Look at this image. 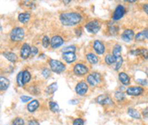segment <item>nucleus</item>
<instances>
[{
  "label": "nucleus",
  "mask_w": 148,
  "mask_h": 125,
  "mask_svg": "<svg viewBox=\"0 0 148 125\" xmlns=\"http://www.w3.org/2000/svg\"><path fill=\"white\" fill-rule=\"evenodd\" d=\"M140 56H143V58L145 59H148V51L146 49H140Z\"/></svg>",
  "instance_id": "nucleus-35"
},
{
  "label": "nucleus",
  "mask_w": 148,
  "mask_h": 125,
  "mask_svg": "<svg viewBox=\"0 0 148 125\" xmlns=\"http://www.w3.org/2000/svg\"><path fill=\"white\" fill-rule=\"evenodd\" d=\"M133 37H134V32L130 29H127L122 34V40L126 41V42H129V41H131Z\"/></svg>",
  "instance_id": "nucleus-12"
},
{
  "label": "nucleus",
  "mask_w": 148,
  "mask_h": 125,
  "mask_svg": "<svg viewBox=\"0 0 148 125\" xmlns=\"http://www.w3.org/2000/svg\"><path fill=\"white\" fill-rule=\"evenodd\" d=\"M97 102L99 104L101 105H112L113 102H112V99L111 98L107 96V95H99V97L97 98Z\"/></svg>",
  "instance_id": "nucleus-13"
},
{
  "label": "nucleus",
  "mask_w": 148,
  "mask_h": 125,
  "mask_svg": "<svg viewBox=\"0 0 148 125\" xmlns=\"http://www.w3.org/2000/svg\"><path fill=\"white\" fill-rule=\"evenodd\" d=\"M49 107H50V109L52 112L56 113L58 112L59 110V107L58 104L56 102H53V101H51L49 103Z\"/></svg>",
  "instance_id": "nucleus-26"
},
{
  "label": "nucleus",
  "mask_w": 148,
  "mask_h": 125,
  "mask_svg": "<svg viewBox=\"0 0 148 125\" xmlns=\"http://www.w3.org/2000/svg\"><path fill=\"white\" fill-rule=\"evenodd\" d=\"M118 78L122 84L128 85L130 84V77L125 73H120L118 74Z\"/></svg>",
  "instance_id": "nucleus-18"
},
{
  "label": "nucleus",
  "mask_w": 148,
  "mask_h": 125,
  "mask_svg": "<svg viewBox=\"0 0 148 125\" xmlns=\"http://www.w3.org/2000/svg\"><path fill=\"white\" fill-rule=\"evenodd\" d=\"M136 39L137 41H142V40L145 39V36H144L143 32H141V33H139L138 34H136Z\"/></svg>",
  "instance_id": "nucleus-36"
},
{
  "label": "nucleus",
  "mask_w": 148,
  "mask_h": 125,
  "mask_svg": "<svg viewBox=\"0 0 148 125\" xmlns=\"http://www.w3.org/2000/svg\"><path fill=\"white\" fill-rule=\"evenodd\" d=\"M28 125H39V123L36 120H31V121H29Z\"/></svg>",
  "instance_id": "nucleus-41"
},
{
  "label": "nucleus",
  "mask_w": 148,
  "mask_h": 125,
  "mask_svg": "<svg viewBox=\"0 0 148 125\" xmlns=\"http://www.w3.org/2000/svg\"><path fill=\"white\" fill-rule=\"evenodd\" d=\"M143 8H144V11L145 12H146L148 14V4H145L144 5V7H143Z\"/></svg>",
  "instance_id": "nucleus-43"
},
{
  "label": "nucleus",
  "mask_w": 148,
  "mask_h": 125,
  "mask_svg": "<svg viewBox=\"0 0 148 125\" xmlns=\"http://www.w3.org/2000/svg\"><path fill=\"white\" fill-rule=\"evenodd\" d=\"M56 90H57V84L56 83H53L47 88L46 92L48 94H53L56 91Z\"/></svg>",
  "instance_id": "nucleus-24"
},
{
  "label": "nucleus",
  "mask_w": 148,
  "mask_h": 125,
  "mask_svg": "<svg viewBox=\"0 0 148 125\" xmlns=\"http://www.w3.org/2000/svg\"><path fill=\"white\" fill-rule=\"evenodd\" d=\"M87 59L88 62H90V64H95L99 62L97 56L96 55H94L93 53H88L87 55Z\"/></svg>",
  "instance_id": "nucleus-23"
},
{
  "label": "nucleus",
  "mask_w": 148,
  "mask_h": 125,
  "mask_svg": "<svg viewBox=\"0 0 148 125\" xmlns=\"http://www.w3.org/2000/svg\"><path fill=\"white\" fill-rule=\"evenodd\" d=\"M76 51L75 46H73V45H70V46H68V47H65L62 49V51L63 53H74Z\"/></svg>",
  "instance_id": "nucleus-29"
},
{
  "label": "nucleus",
  "mask_w": 148,
  "mask_h": 125,
  "mask_svg": "<svg viewBox=\"0 0 148 125\" xmlns=\"http://www.w3.org/2000/svg\"><path fill=\"white\" fill-rule=\"evenodd\" d=\"M30 54H31V48H30V47L28 44H24L22 49H21V57L24 59H26Z\"/></svg>",
  "instance_id": "nucleus-11"
},
{
  "label": "nucleus",
  "mask_w": 148,
  "mask_h": 125,
  "mask_svg": "<svg viewBox=\"0 0 148 125\" xmlns=\"http://www.w3.org/2000/svg\"><path fill=\"white\" fill-rule=\"evenodd\" d=\"M39 103L37 100H33L32 101H30V103H29L28 105V110L30 113L34 112L36 109L39 107Z\"/></svg>",
  "instance_id": "nucleus-17"
},
{
  "label": "nucleus",
  "mask_w": 148,
  "mask_h": 125,
  "mask_svg": "<svg viewBox=\"0 0 148 125\" xmlns=\"http://www.w3.org/2000/svg\"><path fill=\"white\" fill-rule=\"evenodd\" d=\"M30 14L28 13H20L19 15V22H21L22 23H27L30 19Z\"/></svg>",
  "instance_id": "nucleus-21"
},
{
  "label": "nucleus",
  "mask_w": 148,
  "mask_h": 125,
  "mask_svg": "<svg viewBox=\"0 0 148 125\" xmlns=\"http://www.w3.org/2000/svg\"><path fill=\"white\" fill-rule=\"evenodd\" d=\"M87 30L90 34H97L98 32L99 31L101 25H100L99 22L98 21H92L88 22L87 24L85 25Z\"/></svg>",
  "instance_id": "nucleus-4"
},
{
  "label": "nucleus",
  "mask_w": 148,
  "mask_h": 125,
  "mask_svg": "<svg viewBox=\"0 0 148 125\" xmlns=\"http://www.w3.org/2000/svg\"><path fill=\"white\" fill-rule=\"evenodd\" d=\"M62 57H63L64 61L66 62H68V63H72L76 59L75 53H62Z\"/></svg>",
  "instance_id": "nucleus-15"
},
{
  "label": "nucleus",
  "mask_w": 148,
  "mask_h": 125,
  "mask_svg": "<svg viewBox=\"0 0 148 125\" xmlns=\"http://www.w3.org/2000/svg\"><path fill=\"white\" fill-rule=\"evenodd\" d=\"M3 56L5 57L8 60H9L10 62H15L17 60V56L15 53L11 52H4L3 53Z\"/></svg>",
  "instance_id": "nucleus-19"
},
{
  "label": "nucleus",
  "mask_w": 148,
  "mask_h": 125,
  "mask_svg": "<svg viewBox=\"0 0 148 125\" xmlns=\"http://www.w3.org/2000/svg\"><path fill=\"white\" fill-rule=\"evenodd\" d=\"M38 52H39V51H38L37 47H31V56H36V55L38 53Z\"/></svg>",
  "instance_id": "nucleus-40"
},
{
  "label": "nucleus",
  "mask_w": 148,
  "mask_h": 125,
  "mask_svg": "<svg viewBox=\"0 0 148 125\" xmlns=\"http://www.w3.org/2000/svg\"><path fill=\"white\" fill-rule=\"evenodd\" d=\"M64 43V41H63V39L59 36H55L51 39V45L53 48H58L60 46H62Z\"/></svg>",
  "instance_id": "nucleus-9"
},
{
  "label": "nucleus",
  "mask_w": 148,
  "mask_h": 125,
  "mask_svg": "<svg viewBox=\"0 0 148 125\" xmlns=\"http://www.w3.org/2000/svg\"><path fill=\"white\" fill-rule=\"evenodd\" d=\"M105 62L109 64V65H111V64H112L113 63L116 62V58H115V56L113 55H107L105 57Z\"/></svg>",
  "instance_id": "nucleus-25"
},
{
  "label": "nucleus",
  "mask_w": 148,
  "mask_h": 125,
  "mask_svg": "<svg viewBox=\"0 0 148 125\" xmlns=\"http://www.w3.org/2000/svg\"><path fill=\"white\" fill-rule=\"evenodd\" d=\"M136 82L137 83H139V84H141L143 86H145V85L147 84V81L145 80V79H141V78H140V79H137Z\"/></svg>",
  "instance_id": "nucleus-39"
},
{
  "label": "nucleus",
  "mask_w": 148,
  "mask_h": 125,
  "mask_svg": "<svg viewBox=\"0 0 148 125\" xmlns=\"http://www.w3.org/2000/svg\"><path fill=\"white\" fill-rule=\"evenodd\" d=\"M144 92V89L140 87H130L127 90V93L130 95H134L137 96L142 93Z\"/></svg>",
  "instance_id": "nucleus-10"
},
{
  "label": "nucleus",
  "mask_w": 148,
  "mask_h": 125,
  "mask_svg": "<svg viewBox=\"0 0 148 125\" xmlns=\"http://www.w3.org/2000/svg\"><path fill=\"white\" fill-rule=\"evenodd\" d=\"M143 34H144V36H145V39H148V29H145L144 30H143Z\"/></svg>",
  "instance_id": "nucleus-42"
},
{
  "label": "nucleus",
  "mask_w": 148,
  "mask_h": 125,
  "mask_svg": "<svg viewBox=\"0 0 148 125\" xmlns=\"http://www.w3.org/2000/svg\"><path fill=\"white\" fill-rule=\"evenodd\" d=\"M30 78H31V76H30V73L28 71H23V83H24V84L29 82V81L30 80Z\"/></svg>",
  "instance_id": "nucleus-27"
},
{
  "label": "nucleus",
  "mask_w": 148,
  "mask_h": 125,
  "mask_svg": "<svg viewBox=\"0 0 148 125\" xmlns=\"http://www.w3.org/2000/svg\"><path fill=\"white\" fill-rule=\"evenodd\" d=\"M87 81L91 86H95L101 82V76L97 73H93L88 76Z\"/></svg>",
  "instance_id": "nucleus-5"
},
{
  "label": "nucleus",
  "mask_w": 148,
  "mask_h": 125,
  "mask_svg": "<svg viewBox=\"0 0 148 125\" xmlns=\"http://www.w3.org/2000/svg\"><path fill=\"white\" fill-rule=\"evenodd\" d=\"M70 104H73V105H76V104H78V103H79V101H75V100H73V101H70Z\"/></svg>",
  "instance_id": "nucleus-44"
},
{
  "label": "nucleus",
  "mask_w": 148,
  "mask_h": 125,
  "mask_svg": "<svg viewBox=\"0 0 148 125\" xmlns=\"http://www.w3.org/2000/svg\"><path fill=\"white\" fill-rule=\"evenodd\" d=\"M84 122L82 118H76L73 121V125H84Z\"/></svg>",
  "instance_id": "nucleus-37"
},
{
  "label": "nucleus",
  "mask_w": 148,
  "mask_h": 125,
  "mask_svg": "<svg viewBox=\"0 0 148 125\" xmlns=\"http://www.w3.org/2000/svg\"><path fill=\"white\" fill-rule=\"evenodd\" d=\"M41 74H42L44 78H47L51 76V70L49 69H47V68H45V69L42 70V72H41Z\"/></svg>",
  "instance_id": "nucleus-34"
},
{
  "label": "nucleus",
  "mask_w": 148,
  "mask_h": 125,
  "mask_svg": "<svg viewBox=\"0 0 148 125\" xmlns=\"http://www.w3.org/2000/svg\"><path fill=\"white\" fill-rule=\"evenodd\" d=\"M50 66H51V70L56 73H61L64 72L66 68L65 65L62 62L55 59L50 60Z\"/></svg>",
  "instance_id": "nucleus-2"
},
{
  "label": "nucleus",
  "mask_w": 148,
  "mask_h": 125,
  "mask_svg": "<svg viewBox=\"0 0 148 125\" xmlns=\"http://www.w3.org/2000/svg\"><path fill=\"white\" fill-rule=\"evenodd\" d=\"M16 82L19 87H22L24 85V83H23V72H19V74L17 75Z\"/></svg>",
  "instance_id": "nucleus-28"
},
{
  "label": "nucleus",
  "mask_w": 148,
  "mask_h": 125,
  "mask_svg": "<svg viewBox=\"0 0 148 125\" xmlns=\"http://www.w3.org/2000/svg\"><path fill=\"white\" fill-rule=\"evenodd\" d=\"M61 22L65 26H73L80 22L82 16L77 13H63L59 16Z\"/></svg>",
  "instance_id": "nucleus-1"
},
{
  "label": "nucleus",
  "mask_w": 148,
  "mask_h": 125,
  "mask_svg": "<svg viewBox=\"0 0 148 125\" xmlns=\"http://www.w3.org/2000/svg\"><path fill=\"white\" fill-rule=\"evenodd\" d=\"M24 36V32L22 28H15L11 33V39L14 41H22Z\"/></svg>",
  "instance_id": "nucleus-3"
},
{
  "label": "nucleus",
  "mask_w": 148,
  "mask_h": 125,
  "mask_svg": "<svg viewBox=\"0 0 148 125\" xmlns=\"http://www.w3.org/2000/svg\"><path fill=\"white\" fill-rule=\"evenodd\" d=\"M93 48L99 55L103 54L104 53H105V45L101 43L99 40H96V41H94Z\"/></svg>",
  "instance_id": "nucleus-14"
},
{
  "label": "nucleus",
  "mask_w": 148,
  "mask_h": 125,
  "mask_svg": "<svg viewBox=\"0 0 148 125\" xmlns=\"http://www.w3.org/2000/svg\"><path fill=\"white\" fill-rule=\"evenodd\" d=\"M124 13H125L124 8L122 5H119L116 7L114 13H113V16H112V18H113L114 20H119V19H122V17L124 16Z\"/></svg>",
  "instance_id": "nucleus-7"
},
{
  "label": "nucleus",
  "mask_w": 148,
  "mask_h": 125,
  "mask_svg": "<svg viewBox=\"0 0 148 125\" xmlns=\"http://www.w3.org/2000/svg\"><path fill=\"white\" fill-rule=\"evenodd\" d=\"M122 62H123V59H122V57H119V58L118 59H116V67H115V70H118L120 68L122 64Z\"/></svg>",
  "instance_id": "nucleus-30"
},
{
  "label": "nucleus",
  "mask_w": 148,
  "mask_h": 125,
  "mask_svg": "<svg viewBox=\"0 0 148 125\" xmlns=\"http://www.w3.org/2000/svg\"><path fill=\"white\" fill-rule=\"evenodd\" d=\"M121 52H122V47H121L120 45H115L114 48H113V51H112V53H113V56H115V58L118 59L119 58V57H122Z\"/></svg>",
  "instance_id": "nucleus-22"
},
{
  "label": "nucleus",
  "mask_w": 148,
  "mask_h": 125,
  "mask_svg": "<svg viewBox=\"0 0 148 125\" xmlns=\"http://www.w3.org/2000/svg\"><path fill=\"white\" fill-rule=\"evenodd\" d=\"M21 101H22V102H28V101H30L32 98L30 97V96H26V95H22V96H21Z\"/></svg>",
  "instance_id": "nucleus-38"
},
{
  "label": "nucleus",
  "mask_w": 148,
  "mask_h": 125,
  "mask_svg": "<svg viewBox=\"0 0 148 125\" xmlns=\"http://www.w3.org/2000/svg\"><path fill=\"white\" fill-rule=\"evenodd\" d=\"M10 82L8 78L3 76L0 77V89L1 90H5L9 87Z\"/></svg>",
  "instance_id": "nucleus-16"
},
{
  "label": "nucleus",
  "mask_w": 148,
  "mask_h": 125,
  "mask_svg": "<svg viewBox=\"0 0 148 125\" xmlns=\"http://www.w3.org/2000/svg\"><path fill=\"white\" fill-rule=\"evenodd\" d=\"M73 72L78 76H84L88 72V68L82 64H77L73 68Z\"/></svg>",
  "instance_id": "nucleus-6"
},
{
  "label": "nucleus",
  "mask_w": 148,
  "mask_h": 125,
  "mask_svg": "<svg viewBox=\"0 0 148 125\" xmlns=\"http://www.w3.org/2000/svg\"><path fill=\"white\" fill-rule=\"evenodd\" d=\"M70 2V1H64V3H69Z\"/></svg>",
  "instance_id": "nucleus-45"
},
{
  "label": "nucleus",
  "mask_w": 148,
  "mask_h": 125,
  "mask_svg": "<svg viewBox=\"0 0 148 125\" xmlns=\"http://www.w3.org/2000/svg\"><path fill=\"white\" fill-rule=\"evenodd\" d=\"M24 121L22 118H16L15 119L13 120V125H24Z\"/></svg>",
  "instance_id": "nucleus-32"
},
{
  "label": "nucleus",
  "mask_w": 148,
  "mask_h": 125,
  "mask_svg": "<svg viewBox=\"0 0 148 125\" xmlns=\"http://www.w3.org/2000/svg\"><path fill=\"white\" fill-rule=\"evenodd\" d=\"M115 97L118 101H122L124 99V94L122 92H116L115 94Z\"/></svg>",
  "instance_id": "nucleus-31"
},
{
  "label": "nucleus",
  "mask_w": 148,
  "mask_h": 125,
  "mask_svg": "<svg viewBox=\"0 0 148 125\" xmlns=\"http://www.w3.org/2000/svg\"><path fill=\"white\" fill-rule=\"evenodd\" d=\"M128 115H129L130 117L135 118V119H139L141 118V114L139 113L136 110L133 108H130L128 109Z\"/></svg>",
  "instance_id": "nucleus-20"
},
{
  "label": "nucleus",
  "mask_w": 148,
  "mask_h": 125,
  "mask_svg": "<svg viewBox=\"0 0 148 125\" xmlns=\"http://www.w3.org/2000/svg\"><path fill=\"white\" fill-rule=\"evenodd\" d=\"M88 90L87 84L85 82H79L76 87V92L79 95H84Z\"/></svg>",
  "instance_id": "nucleus-8"
},
{
  "label": "nucleus",
  "mask_w": 148,
  "mask_h": 125,
  "mask_svg": "<svg viewBox=\"0 0 148 125\" xmlns=\"http://www.w3.org/2000/svg\"><path fill=\"white\" fill-rule=\"evenodd\" d=\"M50 43H51L50 39H49V38L47 37V36H45V37L43 38V39H42V45H43V47L46 48V47H48Z\"/></svg>",
  "instance_id": "nucleus-33"
}]
</instances>
